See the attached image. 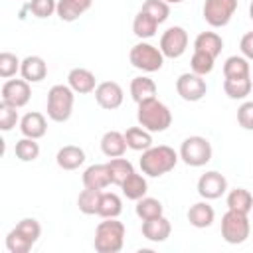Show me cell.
Returning a JSON list of instances; mask_svg holds the SVG:
<instances>
[{"label":"cell","mask_w":253,"mask_h":253,"mask_svg":"<svg viewBox=\"0 0 253 253\" xmlns=\"http://www.w3.org/2000/svg\"><path fill=\"white\" fill-rule=\"evenodd\" d=\"M178 158H180V154L166 144L150 146V148L142 150L140 170H142V174H146L150 178H158V176H164L170 170H174V166L178 164Z\"/></svg>","instance_id":"1"},{"label":"cell","mask_w":253,"mask_h":253,"mask_svg":"<svg viewBox=\"0 0 253 253\" xmlns=\"http://www.w3.org/2000/svg\"><path fill=\"white\" fill-rule=\"evenodd\" d=\"M136 121L148 132H164L172 125V113L162 101L154 97V99L138 103Z\"/></svg>","instance_id":"2"},{"label":"cell","mask_w":253,"mask_h":253,"mask_svg":"<svg viewBox=\"0 0 253 253\" xmlns=\"http://www.w3.org/2000/svg\"><path fill=\"white\" fill-rule=\"evenodd\" d=\"M125 223L119 221L117 217H105V221H101L95 227V251L99 253H119L125 245Z\"/></svg>","instance_id":"3"},{"label":"cell","mask_w":253,"mask_h":253,"mask_svg":"<svg viewBox=\"0 0 253 253\" xmlns=\"http://www.w3.org/2000/svg\"><path fill=\"white\" fill-rule=\"evenodd\" d=\"M73 103H75V91L69 85H53L47 91V117L55 123H65L71 113H73Z\"/></svg>","instance_id":"4"},{"label":"cell","mask_w":253,"mask_h":253,"mask_svg":"<svg viewBox=\"0 0 253 253\" xmlns=\"http://www.w3.org/2000/svg\"><path fill=\"white\" fill-rule=\"evenodd\" d=\"M128 61L132 63V67L144 71V73H152L162 69L164 65V53L160 51V47L148 43V42H138L130 47L128 51Z\"/></svg>","instance_id":"5"},{"label":"cell","mask_w":253,"mask_h":253,"mask_svg":"<svg viewBox=\"0 0 253 253\" xmlns=\"http://www.w3.org/2000/svg\"><path fill=\"white\" fill-rule=\"evenodd\" d=\"M178 154L184 160V164H188L192 168H200V166H206L211 160L213 150H211V144L206 136L194 134V136L184 138V142L180 144Z\"/></svg>","instance_id":"6"},{"label":"cell","mask_w":253,"mask_h":253,"mask_svg":"<svg viewBox=\"0 0 253 253\" xmlns=\"http://www.w3.org/2000/svg\"><path fill=\"white\" fill-rule=\"evenodd\" d=\"M251 233V223L247 213L243 211H235V210H227L221 217V237L229 243V245H239L243 243Z\"/></svg>","instance_id":"7"},{"label":"cell","mask_w":253,"mask_h":253,"mask_svg":"<svg viewBox=\"0 0 253 253\" xmlns=\"http://www.w3.org/2000/svg\"><path fill=\"white\" fill-rule=\"evenodd\" d=\"M235 10H237V0H206L204 20L211 28H223L229 24Z\"/></svg>","instance_id":"8"},{"label":"cell","mask_w":253,"mask_h":253,"mask_svg":"<svg viewBox=\"0 0 253 253\" xmlns=\"http://www.w3.org/2000/svg\"><path fill=\"white\" fill-rule=\"evenodd\" d=\"M176 91L184 101L196 103V101L204 99V95L208 93V85H206V79L202 75L188 71L176 79Z\"/></svg>","instance_id":"9"},{"label":"cell","mask_w":253,"mask_h":253,"mask_svg":"<svg viewBox=\"0 0 253 253\" xmlns=\"http://www.w3.org/2000/svg\"><path fill=\"white\" fill-rule=\"evenodd\" d=\"M186 47H188V32L182 26L168 28L160 38V51L164 53V57L178 59L180 55H184Z\"/></svg>","instance_id":"10"},{"label":"cell","mask_w":253,"mask_h":253,"mask_svg":"<svg viewBox=\"0 0 253 253\" xmlns=\"http://www.w3.org/2000/svg\"><path fill=\"white\" fill-rule=\"evenodd\" d=\"M93 93H95L97 105L105 111L119 109L123 105V99H125V91L117 81H103V83L97 85V89Z\"/></svg>","instance_id":"11"},{"label":"cell","mask_w":253,"mask_h":253,"mask_svg":"<svg viewBox=\"0 0 253 253\" xmlns=\"http://www.w3.org/2000/svg\"><path fill=\"white\" fill-rule=\"evenodd\" d=\"M227 192V180L221 172L210 170L200 176L198 180V194L204 200H217Z\"/></svg>","instance_id":"12"},{"label":"cell","mask_w":253,"mask_h":253,"mask_svg":"<svg viewBox=\"0 0 253 253\" xmlns=\"http://www.w3.org/2000/svg\"><path fill=\"white\" fill-rule=\"evenodd\" d=\"M30 97H32V89L26 79H8L2 85V101L16 109L26 107Z\"/></svg>","instance_id":"13"},{"label":"cell","mask_w":253,"mask_h":253,"mask_svg":"<svg viewBox=\"0 0 253 253\" xmlns=\"http://www.w3.org/2000/svg\"><path fill=\"white\" fill-rule=\"evenodd\" d=\"M67 85L79 93V95H87V93H93L97 89V79H95V73L85 69V67H73L67 75Z\"/></svg>","instance_id":"14"},{"label":"cell","mask_w":253,"mask_h":253,"mask_svg":"<svg viewBox=\"0 0 253 253\" xmlns=\"http://www.w3.org/2000/svg\"><path fill=\"white\" fill-rule=\"evenodd\" d=\"M170 231H172V225L164 215H158V217L142 221V235H144V239H148L152 243L166 241L170 237Z\"/></svg>","instance_id":"15"},{"label":"cell","mask_w":253,"mask_h":253,"mask_svg":"<svg viewBox=\"0 0 253 253\" xmlns=\"http://www.w3.org/2000/svg\"><path fill=\"white\" fill-rule=\"evenodd\" d=\"M20 130L24 136L28 138H42L47 132V121L42 113L38 111H30L20 119Z\"/></svg>","instance_id":"16"},{"label":"cell","mask_w":253,"mask_h":253,"mask_svg":"<svg viewBox=\"0 0 253 253\" xmlns=\"http://www.w3.org/2000/svg\"><path fill=\"white\" fill-rule=\"evenodd\" d=\"M20 73L28 83H40L47 75V63L40 55H28L26 59H22Z\"/></svg>","instance_id":"17"},{"label":"cell","mask_w":253,"mask_h":253,"mask_svg":"<svg viewBox=\"0 0 253 253\" xmlns=\"http://www.w3.org/2000/svg\"><path fill=\"white\" fill-rule=\"evenodd\" d=\"M55 162L61 170H77L85 162V150L75 144L61 146L55 154Z\"/></svg>","instance_id":"18"},{"label":"cell","mask_w":253,"mask_h":253,"mask_svg":"<svg viewBox=\"0 0 253 253\" xmlns=\"http://www.w3.org/2000/svg\"><path fill=\"white\" fill-rule=\"evenodd\" d=\"M213 219H215V211H213V208L208 204V200H206V202H196V204H192L190 210H188V221H190V225H194V227H198V229L210 227V225L213 223Z\"/></svg>","instance_id":"19"},{"label":"cell","mask_w":253,"mask_h":253,"mask_svg":"<svg viewBox=\"0 0 253 253\" xmlns=\"http://www.w3.org/2000/svg\"><path fill=\"white\" fill-rule=\"evenodd\" d=\"M126 138H125V132H119V130H107L103 136H101V150L105 156L109 158H117V156H123L126 152Z\"/></svg>","instance_id":"20"},{"label":"cell","mask_w":253,"mask_h":253,"mask_svg":"<svg viewBox=\"0 0 253 253\" xmlns=\"http://www.w3.org/2000/svg\"><path fill=\"white\" fill-rule=\"evenodd\" d=\"M93 0H57V16L63 22H75L91 8Z\"/></svg>","instance_id":"21"},{"label":"cell","mask_w":253,"mask_h":253,"mask_svg":"<svg viewBox=\"0 0 253 253\" xmlns=\"http://www.w3.org/2000/svg\"><path fill=\"white\" fill-rule=\"evenodd\" d=\"M223 49V40L215 32H200L194 40V51H204L211 57H217Z\"/></svg>","instance_id":"22"},{"label":"cell","mask_w":253,"mask_h":253,"mask_svg":"<svg viewBox=\"0 0 253 253\" xmlns=\"http://www.w3.org/2000/svg\"><path fill=\"white\" fill-rule=\"evenodd\" d=\"M111 184V176L107 170V164H91L83 172V186L93 190H103Z\"/></svg>","instance_id":"23"},{"label":"cell","mask_w":253,"mask_h":253,"mask_svg":"<svg viewBox=\"0 0 253 253\" xmlns=\"http://www.w3.org/2000/svg\"><path fill=\"white\" fill-rule=\"evenodd\" d=\"M156 83L150 79V77H144V75H138L130 81V97L132 101L138 105L142 101H148V99H154L156 97Z\"/></svg>","instance_id":"24"},{"label":"cell","mask_w":253,"mask_h":253,"mask_svg":"<svg viewBox=\"0 0 253 253\" xmlns=\"http://www.w3.org/2000/svg\"><path fill=\"white\" fill-rule=\"evenodd\" d=\"M121 190H123V194L128 198V200H140V198H144L146 196V192H148V184H146V178L142 176V174H136V172H132L121 186H119Z\"/></svg>","instance_id":"25"},{"label":"cell","mask_w":253,"mask_h":253,"mask_svg":"<svg viewBox=\"0 0 253 253\" xmlns=\"http://www.w3.org/2000/svg\"><path fill=\"white\" fill-rule=\"evenodd\" d=\"M253 81L251 77H225L223 79V91L229 99H245L251 93Z\"/></svg>","instance_id":"26"},{"label":"cell","mask_w":253,"mask_h":253,"mask_svg":"<svg viewBox=\"0 0 253 253\" xmlns=\"http://www.w3.org/2000/svg\"><path fill=\"white\" fill-rule=\"evenodd\" d=\"M107 170H109V176H111V184H115V186H121V184L134 172L132 164H130L126 158H123V156L111 158V160L107 162Z\"/></svg>","instance_id":"27"},{"label":"cell","mask_w":253,"mask_h":253,"mask_svg":"<svg viewBox=\"0 0 253 253\" xmlns=\"http://www.w3.org/2000/svg\"><path fill=\"white\" fill-rule=\"evenodd\" d=\"M158 26H160V24H158L152 16H148L144 10H138V14H136L134 20H132V32H134V36L140 38V40L152 38V36L156 34V28H158Z\"/></svg>","instance_id":"28"},{"label":"cell","mask_w":253,"mask_h":253,"mask_svg":"<svg viewBox=\"0 0 253 253\" xmlns=\"http://www.w3.org/2000/svg\"><path fill=\"white\" fill-rule=\"evenodd\" d=\"M227 210L249 213L253 210V196H251V192L245 190V188L229 190V194H227Z\"/></svg>","instance_id":"29"},{"label":"cell","mask_w":253,"mask_h":253,"mask_svg":"<svg viewBox=\"0 0 253 253\" xmlns=\"http://www.w3.org/2000/svg\"><path fill=\"white\" fill-rule=\"evenodd\" d=\"M126 146L132 150H146L152 146V132H148L142 126H130L125 130Z\"/></svg>","instance_id":"30"},{"label":"cell","mask_w":253,"mask_h":253,"mask_svg":"<svg viewBox=\"0 0 253 253\" xmlns=\"http://www.w3.org/2000/svg\"><path fill=\"white\" fill-rule=\"evenodd\" d=\"M134 211H136V215H138L142 221H146V219H152V217L164 215V206H162V202H160V200L144 196V198L136 200V208H134Z\"/></svg>","instance_id":"31"},{"label":"cell","mask_w":253,"mask_h":253,"mask_svg":"<svg viewBox=\"0 0 253 253\" xmlns=\"http://www.w3.org/2000/svg\"><path fill=\"white\" fill-rule=\"evenodd\" d=\"M223 77H251L249 59L243 55H231L223 63Z\"/></svg>","instance_id":"32"},{"label":"cell","mask_w":253,"mask_h":253,"mask_svg":"<svg viewBox=\"0 0 253 253\" xmlns=\"http://www.w3.org/2000/svg\"><path fill=\"white\" fill-rule=\"evenodd\" d=\"M101 194H103V190L85 188V190L79 194V198H77V208H79V211H83L85 215H95V213L99 211Z\"/></svg>","instance_id":"33"},{"label":"cell","mask_w":253,"mask_h":253,"mask_svg":"<svg viewBox=\"0 0 253 253\" xmlns=\"http://www.w3.org/2000/svg\"><path fill=\"white\" fill-rule=\"evenodd\" d=\"M123 211V202L115 192H103L101 202H99V211L97 215L101 217H119Z\"/></svg>","instance_id":"34"},{"label":"cell","mask_w":253,"mask_h":253,"mask_svg":"<svg viewBox=\"0 0 253 253\" xmlns=\"http://www.w3.org/2000/svg\"><path fill=\"white\" fill-rule=\"evenodd\" d=\"M14 154H16V158L22 160V162H34V160L40 156V144L36 142V138L24 136V138H20V140L16 142Z\"/></svg>","instance_id":"35"},{"label":"cell","mask_w":253,"mask_h":253,"mask_svg":"<svg viewBox=\"0 0 253 253\" xmlns=\"http://www.w3.org/2000/svg\"><path fill=\"white\" fill-rule=\"evenodd\" d=\"M14 231H18L22 237H26L30 243H34L36 245V241L40 239V235H42V225H40V221L38 219H34V217H24V219H20L18 223H16V227H12Z\"/></svg>","instance_id":"36"},{"label":"cell","mask_w":253,"mask_h":253,"mask_svg":"<svg viewBox=\"0 0 253 253\" xmlns=\"http://www.w3.org/2000/svg\"><path fill=\"white\" fill-rule=\"evenodd\" d=\"M140 10H144L148 16H152L158 24L166 22L168 16H170V4L164 2V0H146Z\"/></svg>","instance_id":"37"},{"label":"cell","mask_w":253,"mask_h":253,"mask_svg":"<svg viewBox=\"0 0 253 253\" xmlns=\"http://www.w3.org/2000/svg\"><path fill=\"white\" fill-rule=\"evenodd\" d=\"M22 67V61L18 59L16 53L12 51H2L0 53V77L2 79H10L12 75H16Z\"/></svg>","instance_id":"38"},{"label":"cell","mask_w":253,"mask_h":253,"mask_svg":"<svg viewBox=\"0 0 253 253\" xmlns=\"http://www.w3.org/2000/svg\"><path fill=\"white\" fill-rule=\"evenodd\" d=\"M213 61H215V57H211V55H208L204 51H194L192 53V59H190V67H192L194 73H198V75L204 77V75L211 73Z\"/></svg>","instance_id":"39"},{"label":"cell","mask_w":253,"mask_h":253,"mask_svg":"<svg viewBox=\"0 0 253 253\" xmlns=\"http://www.w3.org/2000/svg\"><path fill=\"white\" fill-rule=\"evenodd\" d=\"M32 247H34V243H30L26 237H22L14 229H10V233L6 235V249L10 253H28Z\"/></svg>","instance_id":"40"},{"label":"cell","mask_w":253,"mask_h":253,"mask_svg":"<svg viewBox=\"0 0 253 253\" xmlns=\"http://www.w3.org/2000/svg\"><path fill=\"white\" fill-rule=\"evenodd\" d=\"M28 8L36 18L43 20V18H49L53 12H57V0H32Z\"/></svg>","instance_id":"41"},{"label":"cell","mask_w":253,"mask_h":253,"mask_svg":"<svg viewBox=\"0 0 253 253\" xmlns=\"http://www.w3.org/2000/svg\"><path fill=\"white\" fill-rule=\"evenodd\" d=\"M16 123H18V109L2 101L0 103V128L8 132L16 126Z\"/></svg>","instance_id":"42"},{"label":"cell","mask_w":253,"mask_h":253,"mask_svg":"<svg viewBox=\"0 0 253 253\" xmlns=\"http://www.w3.org/2000/svg\"><path fill=\"white\" fill-rule=\"evenodd\" d=\"M237 123L241 128L253 130V101L241 103V107L237 109Z\"/></svg>","instance_id":"43"},{"label":"cell","mask_w":253,"mask_h":253,"mask_svg":"<svg viewBox=\"0 0 253 253\" xmlns=\"http://www.w3.org/2000/svg\"><path fill=\"white\" fill-rule=\"evenodd\" d=\"M239 49H241L243 57H247L249 61H253V32L243 34V38L239 42Z\"/></svg>","instance_id":"44"},{"label":"cell","mask_w":253,"mask_h":253,"mask_svg":"<svg viewBox=\"0 0 253 253\" xmlns=\"http://www.w3.org/2000/svg\"><path fill=\"white\" fill-rule=\"evenodd\" d=\"M249 18H251V22H253V0H251V4H249Z\"/></svg>","instance_id":"45"},{"label":"cell","mask_w":253,"mask_h":253,"mask_svg":"<svg viewBox=\"0 0 253 253\" xmlns=\"http://www.w3.org/2000/svg\"><path fill=\"white\" fill-rule=\"evenodd\" d=\"M164 2H168V4H180V2H184V0H164Z\"/></svg>","instance_id":"46"}]
</instances>
